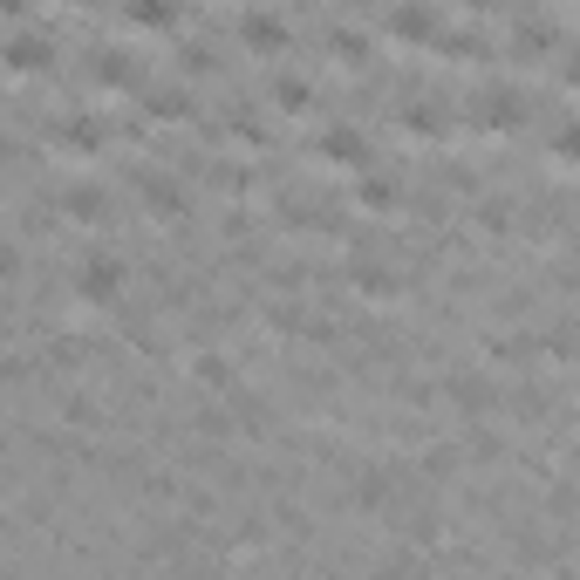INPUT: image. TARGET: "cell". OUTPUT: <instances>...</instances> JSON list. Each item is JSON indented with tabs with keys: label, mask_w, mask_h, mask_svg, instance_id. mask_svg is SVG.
Instances as JSON below:
<instances>
[{
	"label": "cell",
	"mask_w": 580,
	"mask_h": 580,
	"mask_svg": "<svg viewBox=\"0 0 580 580\" xmlns=\"http://www.w3.org/2000/svg\"><path fill=\"white\" fill-rule=\"evenodd\" d=\"M471 123H485V130H519V123H526V96H519L512 82H485V89L471 96Z\"/></svg>",
	"instance_id": "cell-1"
},
{
	"label": "cell",
	"mask_w": 580,
	"mask_h": 580,
	"mask_svg": "<svg viewBox=\"0 0 580 580\" xmlns=\"http://www.w3.org/2000/svg\"><path fill=\"white\" fill-rule=\"evenodd\" d=\"M116 287H123V260H116V253H82V267H76V301H89V308H110Z\"/></svg>",
	"instance_id": "cell-2"
},
{
	"label": "cell",
	"mask_w": 580,
	"mask_h": 580,
	"mask_svg": "<svg viewBox=\"0 0 580 580\" xmlns=\"http://www.w3.org/2000/svg\"><path fill=\"white\" fill-rule=\"evenodd\" d=\"M389 35H396V41H437V35H444V21H437L430 0H396V7H389Z\"/></svg>",
	"instance_id": "cell-3"
},
{
	"label": "cell",
	"mask_w": 580,
	"mask_h": 580,
	"mask_svg": "<svg viewBox=\"0 0 580 580\" xmlns=\"http://www.w3.org/2000/svg\"><path fill=\"white\" fill-rule=\"evenodd\" d=\"M321 164H342V171H369V137L362 130H348V123H335V130H321Z\"/></svg>",
	"instance_id": "cell-4"
},
{
	"label": "cell",
	"mask_w": 580,
	"mask_h": 580,
	"mask_svg": "<svg viewBox=\"0 0 580 580\" xmlns=\"http://www.w3.org/2000/svg\"><path fill=\"white\" fill-rule=\"evenodd\" d=\"M7 69H14V76H35V69H55V41H41V35H28V28H21V35L7 41Z\"/></svg>",
	"instance_id": "cell-5"
},
{
	"label": "cell",
	"mask_w": 580,
	"mask_h": 580,
	"mask_svg": "<svg viewBox=\"0 0 580 580\" xmlns=\"http://www.w3.org/2000/svg\"><path fill=\"white\" fill-rule=\"evenodd\" d=\"M239 41H246L253 55H280V48H287V21H280V14H246V21H239Z\"/></svg>",
	"instance_id": "cell-6"
},
{
	"label": "cell",
	"mask_w": 580,
	"mask_h": 580,
	"mask_svg": "<svg viewBox=\"0 0 580 580\" xmlns=\"http://www.w3.org/2000/svg\"><path fill=\"white\" fill-rule=\"evenodd\" d=\"M137 192H144V205H151L157 219H178V212H185V185H178V178H157V171H144V178H137Z\"/></svg>",
	"instance_id": "cell-7"
},
{
	"label": "cell",
	"mask_w": 580,
	"mask_h": 580,
	"mask_svg": "<svg viewBox=\"0 0 580 580\" xmlns=\"http://www.w3.org/2000/svg\"><path fill=\"white\" fill-rule=\"evenodd\" d=\"M137 103H144V116H192V96L178 82H144Z\"/></svg>",
	"instance_id": "cell-8"
},
{
	"label": "cell",
	"mask_w": 580,
	"mask_h": 580,
	"mask_svg": "<svg viewBox=\"0 0 580 580\" xmlns=\"http://www.w3.org/2000/svg\"><path fill=\"white\" fill-rule=\"evenodd\" d=\"M444 396H451L458 410H471V417H478V410H492V383H485L478 369H458V376L444 383Z\"/></svg>",
	"instance_id": "cell-9"
},
{
	"label": "cell",
	"mask_w": 580,
	"mask_h": 580,
	"mask_svg": "<svg viewBox=\"0 0 580 580\" xmlns=\"http://www.w3.org/2000/svg\"><path fill=\"white\" fill-rule=\"evenodd\" d=\"M267 103H273L280 116H301V110H314V82H308V76H280V82L267 89Z\"/></svg>",
	"instance_id": "cell-10"
},
{
	"label": "cell",
	"mask_w": 580,
	"mask_h": 580,
	"mask_svg": "<svg viewBox=\"0 0 580 580\" xmlns=\"http://www.w3.org/2000/svg\"><path fill=\"white\" fill-rule=\"evenodd\" d=\"M62 212H69L76 226H103V212H110V205H103V192H96V185H76V192L62 198Z\"/></svg>",
	"instance_id": "cell-11"
},
{
	"label": "cell",
	"mask_w": 580,
	"mask_h": 580,
	"mask_svg": "<svg viewBox=\"0 0 580 580\" xmlns=\"http://www.w3.org/2000/svg\"><path fill=\"white\" fill-rule=\"evenodd\" d=\"M89 76H96V82H130L137 69H130V55H116V48H96V55H89Z\"/></svg>",
	"instance_id": "cell-12"
},
{
	"label": "cell",
	"mask_w": 580,
	"mask_h": 580,
	"mask_svg": "<svg viewBox=\"0 0 580 580\" xmlns=\"http://www.w3.org/2000/svg\"><path fill=\"white\" fill-rule=\"evenodd\" d=\"M123 14H130V21H144V28H171V21H178V7H171V0H123Z\"/></svg>",
	"instance_id": "cell-13"
},
{
	"label": "cell",
	"mask_w": 580,
	"mask_h": 580,
	"mask_svg": "<svg viewBox=\"0 0 580 580\" xmlns=\"http://www.w3.org/2000/svg\"><path fill=\"white\" fill-rule=\"evenodd\" d=\"M362 212H389V205H396V178H362Z\"/></svg>",
	"instance_id": "cell-14"
},
{
	"label": "cell",
	"mask_w": 580,
	"mask_h": 580,
	"mask_svg": "<svg viewBox=\"0 0 580 580\" xmlns=\"http://www.w3.org/2000/svg\"><path fill=\"white\" fill-rule=\"evenodd\" d=\"M553 157H560V164H574V171H580V123H567V130L553 137Z\"/></svg>",
	"instance_id": "cell-15"
},
{
	"label": "cell",
	"mask_w": 580,
	"mask_h": 580,
	"mask_svg": "<svg viewBox=\"0 0 580 580\" xmlns=\"http://www.w3.org/2000/svg\"><path fill=\"white\" fill-rule=\"evenodd\" d=\"M335 55H342L348 69H355V62H369V48L355 41V28H335Z\"/></svg>",
	"instance_id": "cell-16"
},
{
	"label": "cell",
	"mask_w": 580,
	"mask_h": 580,
	"mask_svg": "<svg viewBox=\"0 0 580 580\" xmlns=\"http://www.w3.org/2000/svg\"><path fill=\"white\" fill-rule=\"evenodd\" d=\"M464 7H485V0H464Z\"/></svg>",
	"instance_id": "cell-17"
}]
</instances>
